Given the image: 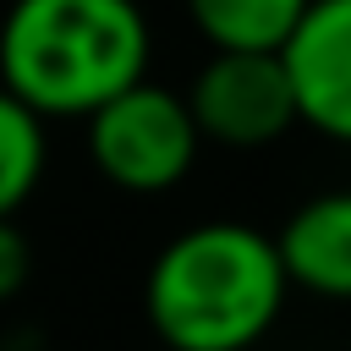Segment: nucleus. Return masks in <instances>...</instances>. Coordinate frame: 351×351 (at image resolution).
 <instances>
[{"instance_id": "1", "label": "nucleus", "mask_w": 351, "mask_h": 351, "mask_svg": "<svg viewBox=\"0 0 351 351\" xmlns=\"http://www.w3.org/2000/svg\"><path fill=\"white\" fill-rule=\"evenodd\" d=\"M154 33L137 0H11L0 16V88L38 121H82L148 77Z\"/></svg>"}, {"instance_id": "2", "label": "nucleus", "mask_w": 351, "mask_h": 351, "mask_svg": "<svg viewBox=\"0 0 351 351\" xmlns=\"http://www.w3.org/2000/svg\"><path fill=\"white\" fill-rule=\"evenodd\" d=\"M285 291L274 236L241 219H203L159 247L143 307L170 351H247L274 329Z\"/></svg>"}, {"instance_id": "3", "label": "nucleus", "mask_w": 351, "mask_h": 351, "mask_svg": "<svg viewBox=\"0 0 351 351\" xmlns=\"http://www.w3.org/2000/svg\"><path fill=\"white\" fill-rule=\"evenodd\" d=\"M82 121H88V159H93V170L110 186L137 192V197L181 186L186 170L197 165V148H203L186 99L176 88L154 82V77L121 88L115 99H104Z\"/></svg>"}, {"instance_id": "4", "label": "nucleus", "mask_w": 351, "mask_h": 351, "mask_svg": "<svg viewBox=\"0 0 351 351\" xmlns=\"http://www.w3.org/2000/svg\"><path fill=\"white\" fill-rule=\"evenodd\" d=\"M203 143L263 148L296 126V99L280 49H214L181 93Z\"/></svg>"}, {"instance_id": "5", "label": "nucleus", "mask_w": 351, "mask_h": 351, "mask_svg": "<svg viewBox=\"0 0 351 351\" xmlns=\"http://www.w3.org/2000/svg\"><path fill=\"white\" fill-rule=\"evenodd\" d=\"M296 121L351 148V0H307L302 22L280 44Z\"/></svg>"}, {"instance_id": "6", "label": "nucleus", "mask_w": 351, "mask_h": 351, "mask_svg": "<svg viewBox=\"0 0 351 351\" xmlns=\"http://www.w3.org/2000/svg\"><path fill=\"white\" fill-rule=\"evenodd\" d=\"M285 285H302L329 302H351V186L307 197L274 236Z\"/></svg>"}, {"instance_id": "7", "label": "nucleus", "mask_w": 351, "mask_h": 351, "mask_svg": "<svg viewBox=\"0 0 351 351\" xmlns=\"http://www.w3.org/2000/svg\"><path fill=\"white\" fill-rule=\"evenodd\" d=\"M302 11L307 0H186V16L208 49H280Z\"/></svg>"}, {"instance_id": "8", "label": "nucleus", "mask_w": 351, "mask_h": 351, "mask_svg": "<svg viewBox=\"0 0 351 351\" xmlns=\"http://www.w3.org/2000/svg\"><path fill=\"white\" fill-rule=\"evenodd\" d=\"M49 121H38L16 93L0 88V219H16V208L38 192L49 165Z\"/></svg>"}, {"instance_id": "9", "label": "nucleus", "mask_w": 351, "mask_h": 351, "mask_svg": "<svg viewBox=\"0 0 351 351\" xmlns=\"http://www.w3.org/2000/svg\"><path fill=\"white\" fill-rule=\"evenodd\" d=\"M33 274V252H27V236L16 230V219H0V302H11Z\"/></svg>"}]
</instances>
